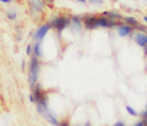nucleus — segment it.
<instances>
[{"instance_id": "obj_1", "label": "nucleus", "mask_w": 147, "mask_h": 126, "mask_svg": "<svg viewBox=\"0 0 147 126\" xmlns=\"http://www.w3.org/2000/svg\"><path fill=\"white\" fill-rule=\"evenodd\" d=\"M39 75V60L37 57L32 55L28 65V82L31 86V90H33L34 86L37 85V80H38Z\"/></svg>"}, {"instance_id": "obj_2", "label": "nucleus", "mask_w": 147, "mask_h": 126, "mask_svg": "<svg viewBox=\"0 0 147 126\" xmlns=\"http://www.w3.org/2000/svg\"><path fill=\"white\" fill-rule=\"evenodd\" d=\"M70 23H71V17L64 15V16H55L52 20V22H50V25L58 33H61L66 27L70 26Z\"/></svg>"}, {"instance_id": "obj_3", "label": "nucleus", "mask_w": 147, "mask_h": 126, "mask_svg": "<svg viewBox=\"0 0 147 126\" xmlns=\"http://www.w3.org/2000/svg\"><path fill=\"white\" fill-rule=\"evenodd\" d=\"M121 21H114V20H110L107 16H103V15H99L97 17V25L98 27H102V28H107V30H113L120 23Z\"/></svg>"}, {"instance_id": "obj_4", "label": "nucleus", "mask_w": 147, "mask_h": 126, "mask_svg": "<svg viewBox=\"0 0 147 126\" xmlns=\"http://www.w3.org/2000/svg\"><path fill=\"white\" fill-rule=\"evenodd\" d=\"M97 17L96 15H92V13H87L82 17V22H84V27L85 30L87 31H92V30H96L98 28V25H97Z\"/></svg>"}, {"instance_id": "obj_5", "label": "nucleus", "mask_w": 147, "mask_h": 126, "mask_svg": "<svg viewBox=\"0 0 147 126\" xmlns=\"http://www.w3.org/2000/svg\"><path fill=\"white\" fill-rule=\"evenodd\" d=\"M115 31H117L118 36L121 37V38H125V37H131L132 34H134V32H135V30L132 28L131 26L126 25V23H124L123 21L115 27Z\"/></svg>"}, {"instance_id": "obj_6", "label": "nucleus", "mask_w": 147, "mask_h": 126, "mask_svg": "<svg viewBox=\"0 0 147 126\" xmlns=\"http://www.w3.org/2000/svg\"><path fill=\"white\" fill-rule=\"evenodd\" d=\"M50 28H52V25H50V23H43V25L34 32L33 39L36 42H40L42 39H44V37L48 34V32L50 31Z\"/></svg>"}, {"instance_id": "obj_7", "label": "nucleus", "mask_w": 147, "mask_h": 126, "mask_svg": "<svg viewBox=\"0 0 147 126\" xmlns=\"http://www.w3.org/2000/svg\"><path fill=\"white\" fill-rule=\"evenodd\" d=\"M131 37H132V39H134V42L140 46V48L145 49L146 46H147V33L135 31L134 34H132Z\"/></svg>"}, {"instance_id": "obj_8", "label": "nucleus", "mask_w": 147, "mask_h": 126, "mask_svg": "<svg viewBox=\"0 0 147 126\" xmlns=\"http://www.w3.org/2000/svg\"><path fill=\"white\" fill-rule=\"evenodd\" d=\"M71 25H72V28L77 31V32H81L82 28H84V22H82V17L81 16H71Z\"/></svg>"}, {"instance_id": "obj_9", "label": "nucleus", "mask_w": 147, "mask_h": 126, "mask_svg": "<svg viewBox=\"0 0 147 126\" xmlns=\"http://www.w3.org/2000/svg\"><path fill=\"white\" fill-rule=\"evenodd\" d=\"M123 22L126 23V25H129V26H131L134 30L140 25L139 18H137L136 16H132V15H130V16H123Z\"/></svg>"}, {"instance_id": "obj_10", "label": "nucleus", "mask_w": 147, "mask_h": 126, "mask_svg": "<svg viewBox=\"0 0 147 126\" xmlns=\"http://www.w3.org/2000/svg\"><path fill=\"white\" fill-rule=\"evenodd\" d=\"M103 16H107L110 20H114V21H123V15L118 11H114V10H107L102 13Z\"/></svg>"}, {"instance_id": "obj_11", "label": "nucleus", "mask_w": 147, "mask_h": 126, "mask_svg": "<svg viewBox=\"0 0 147 126\" xmlns=\"http://www.w3.org/2000/svg\"><path fill=\"white\" fill-rule=\"evenodd\" d=\"M31 9L32 10H34V11H38L40 12L43 10V7H44V1L43 0H31Z\"/></svg>"}, {"instance_id": "obj_12", "label": "nucleus", "mask_w": 147, "mask_h": 126, "mask_svg": "<svg viewBox=\"0 0 147 126\" xmlns=\"http://www.w3.org/2000/svg\"><path fill=\"white\" fill-rule=\"evenodd\" d=\"M32 55H34V57H37V58L42 57V49H40L39 42H36V43L32 45Z\"/></svg>"}, {"instance_id": "obj_13", "label": "nucleus", "mask_w": 147, "mask_h": 126, "mask_svg": "<svg viewBox=\"0 0 147 126\" xmlns=\"http://www.w3.org/2000/svg\"><path fill=\"white\" fill-rule=\"evenodd\" d=\"M125 110H126V113L130 115V116H137L139 115V113H137V111L132 108V106H130V105H126L125 106Z\"/></svg>"}, {"instance_id": "obj_14", "label": "nucleus", "mask_w": 147, "mask_h": 126, "mask_svg": "<svg viewBox=\"0 0 147 126\" xmlns=\"http://www.w3.org/2000/svg\"><path fill=\"white\" fill-rule=\"evenodd\" d=\"M6 16H7V18L10 21H15L16 17H17V13H16V11H13V10H9L6 12Z\"/></svg>"}, {"instance_id": "obj_15", "label": "nucleus", "mask_w": 147, "mask_h": 126, "mask_svg": "<svg viewBox=\"0 0 147 126\" xmlns=\"http://www.w3.org/2000/svg\"><path fill=\"white\" fill-rule=\"evenodd\" d=\"M135 31H137V32H144V33H147V25H142V23H140V25L135 28Z\"/></svg>"}, {"instance_id": "obj_16", "label": "nucleus", "mask_w": 147, "mask_h": 126, "mask_svg": "<svg viewBox=\"0 0 147 126\" xmlns=\"http://www.w3.org/2000/svg\"><path fill=\"white\" fill-rule=\"evenodd\" d=\"M88 3L91 4V5H98V6H100V5H103L104 4L103 0H88Z\"/></svg>"}, {"instance_id": "obj_17", "label": "nucleus", "mask_w": 147, "mask_h": 126, "mask_svg": "<svg viewBox=\"0 0 147 126\" xmlns=\"http://www.w3.org/2000/svg\"><path fill=\"white\" fill-rule=\"evenodd\" d=\"M140 116L142 119H147V103H146V108L140 113Z\"/></svg>"}, {"instance_id": "obj_18", "label": "nucleus", "mask_w": 147, "mask_h": 126, "mask_svg": "<svg viewBox=\"0 0 147 126\" xmlns=\"http://www.w3.org/2000/svg\"><path fill=\"white\" fill-rule=\"evenodd\" d=\"M113 126H126V124H125V123H124V121H123V120H119V121H117V123H115V124H114Z\"/></svg>"}, {"instance_id": "obj_19", "label": "nucleus", "mask_w": 147, "mask_h": 126, "mask_svg": "<svg viewBox=\"0 0 147 126\" xmlns=\"http://www.w3.org/2000/svg\"><path fill=\"white\" fill-rule=\"evenodd\" d=\"M132 126H146V125H145V123H144V121H142V119H141L140 121H137V123H136V124H134Z\"/></svg>"}, {"instance_id": "obj_20", "label": "nucleus", "mask_w": 147, "mask_h": 126, "mask_svg": "<svg viewBox=\"0 0 147 126\" xmlns=\"http://www.w3.org/2000/svg\"><path fill=\"white\" fill-rule=\"evenodd\" d=\"M26 53H27V55H31V54H32V45H27Z\"/></svg>"}, {"instance_id": "obj_21", "label": "nucleus", "mask_w": 147, "mask_h": 126, "mask_svg": "<svg viewBox=\"0 0 147 126\" xmlns=\"http://www.w3.org/2000/svg\"><path fill=\"white\" fill-rule=\"evenodd\" d=\"M59 126H70V125H69L67 121H61L60 125H59Z\"/></svg>"}, {"instance_id": "obj_22", "label": "nucleus", "mask_w": 147, "mask_h": 126, "mask_svg": "<svg viewBox=\"0 0 147 126\" xmlns=\"http://www.w3.org/2000/svg\"><path fill=\"white\" fill-rule=\"evenodd\" d=\"M11 1H12V0H0V3H3V4H9Z\"/></svg>"}, {"instance_id": "obj_23", "label": "nucleus", "mask_w": 147, "mask_h": 126, "mask_svg": "<svg viewBox=\"0 0 147 126\" xmlns=\"http://www.w3.org/2000/svg\"><path fill=\"white\" fill-rule=\"evenodd\" d=\"M142 21H144L146 25H147V15H144V16H142Z\"/></svg>"}, {"instance_id": "obj_24", "label": "nucleus", "mask_w": 147, "mask_h": 126, "mask_svg": "<svg viewBox=\"0 0 147 126\" xmlns=\"http://www.w3.org/2000/svg\"><path fill=\"white\" fill-rule=\"evenodd\" d=\"M77 3H80V4H86L87 3V0H76Z\"/></svg>"}, {"instance_id": "obj_25", "label": "nucleus", "mask_w": 147, "mask_h": 126, "mask_svg": "<svg viewBox=\"0 0 147 126\" xmlns=\"http://www.w3.org/2000/svg\"><path fill=\"white\" fill-rule=\"evenodd\" d=\"M25 69H26V63L22 61V70H25Z\"/></svg>"}, {"instance_id": "obj_26", "label": "nucleus", "mask_w": 147, "mask_h": 126, "mask_svg": "<svg viewBox=\"0 0 147 126\" xmlns=\"http://www.w3.org/2000/svg\"><path fill=\"white\" fill-rule=\"evenodd\" d=\"M144 54H145V57L147 58V46H146V48L144 49Z\"/></svg>"}, {"instance_id": "obj_27", "label": "nucleus", "mask_w": 147, "mask_h": 126, "mask_svg": "<svg viewBox=\"0 0 147 126\" xmlns=\"http://www.w3.org/2000/svg\"><path fill=\"white\" fill-rule=\"evenodd\" d=\"M142 121H144V123H145V125L147 126V119H142Z\"/></svg>"}]
</instances>
